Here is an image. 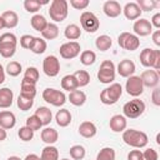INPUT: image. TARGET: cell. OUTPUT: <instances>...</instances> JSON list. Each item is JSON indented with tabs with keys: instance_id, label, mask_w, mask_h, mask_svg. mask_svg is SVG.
<instances>
[{
	"instance_id": "obj_1",
	"label": "cell",
	"mask_w": 160,
	"mask_h": 160,
	"mask_svg": "<svg viewBox=\"0 0 160 160\" xmlns=\"http://www.w3.org/2000/svg\"><path fill=\"white\" fill-rule=\"evenodd\" d=\"M122 140L126 145L135 148V149H141L145 148L149 142V138L144 131L135 130V129H128L122 131Z\"/></svg>"
},
{
	"instance_id": "obj_2",
	"label": "cell",
	"mask_w": 160,
	"mask_h": 160,
	"mask_svg": "<svg viewBox=\"0 0 160 160\" xmlns=\"http://www.w3.org/2000/svg\"><path fill=\"white\" fill-rule=\"evenodd\" d=\"M69 14V2L66 0H52L49 8L50 19L55 22H61Z\"/></svg>"
},
{
	"instance_id": "obj_3",
	"label": "cell",
	"mask_w": 160,
	"mask_h": 160,
	"mask_svg": "<svg viewBox=\"0 0 160 160\" xmlns=\"http://www.w3.org/2000/svg\"><path fill=\"white\" fill-rule=\"evenodd\" d=\"M122 94V88L119 82H112L100 92V101L104 105H114Z\"/></svg>"
},
{
	"instance_id": "obj_4",
	"label": "cell",
	"mask_w": 160,
	"mask_h": 160,
	"mask_svg": "<svg viewBox=\"0 0 160 160\" xmlns=\"http://www.w3.org/2000/svg\"><path fill=\"white\" fill-rule=\"evenodd\" d=\"M144 111H145V102L136 98L125 102L122 106L124 116L129 118V119H136V118L141 116L144 114Z\"/></svg>"
},
{
	"instance_id": "obj_5",
	"label": "cell",
	"mask_w": 160,
	"mask_h": 160,
	"mask_svg": "<svg viewBox=\"0 0 160 160\" xmlns=\"http://www.w3.org/2000/svg\"><path fill=\"white\" fill-rule=\"evenodd\" d=\"M98 79L102 84H111L115 80V65L111 60H104L100 64Z\"/></svg>"
},
{
	"instance_id": "obj_6",
	"label": "cell",
	"mask_w": 160,
	"mask_h": 160,
	"mask_svg": "<svg viewBox=\"0 0 160 160\" xmlns=\"http://www.w3.org/2000/svg\"><path fill=\"white\" fill-rule=\"evenodd\" d=\"M42 99L52 105V106H62L65 102H66V95L64 94V91H60V90H56V89H52V88H46L44 91H42Z\"/></svg>"
},
{
	"instance_id": "obj_7",
	"label": "cell",
	"mask_w": 160,
	"mask_h": 160,
	"mask_svg": "<svg viewBox=\"0 0 160 160\" xmlns=\"http://www.w3.org/2000/svg\"><path fill=\"white\" fill-rule=\"evenodd\" d=\"M80 24L82 26V29L90 34L95 32L99 30L100 28V20L98 19V16L91 12V11H84L80 15Z\"/></svg>"
},
{
	"instance_id": "obj_8",
	"label": "cell",
	"mask_w": 160,
	"mask_h": 160,
	"mask_svg": "<svg viewBox=\"0 0 160 160\" xmlns=\"http://www.w3.org/2000/svg\"><path fill=\"white\" fill-rule=\"evenodd\" d=\"M118 44L120 48L129 50V51H134L138 50L140 46V39L135 35V34H130V32H121L118 38Z\"/></svg>"
},
{
	"instance_id": "obj_9",
	"label": "cell",
	"mask_w": 160,
	"mask_h": 160,
	"mask_svg": "<svg viewBox=\"0 0 160 160\" xmlns=\"http://www.w3.org/2000/svg\"><path fill=\"white\" fill-rule=\"evenodd\" d=\"M125 90L130 96H134V98L140 96L144 91V85H142L140 76L132 75V76L128 78L126 84H125Z\"/></svg>"
},
{
	"instance_id": "obj_10",
	"label": "cell",
	"mask_w": 160,
	"mask_h": 160,
	"mask_svg": "<svg viewBox=\"0 0 160 160\" xmlns=\"http://www.w3.org/2000/svg\"><path fill=\"white\" fill-rule=\"evenodd\" d=\"M42 70L45 75L54 78L60 72V61L55 55H48L42 61Z\"/></svg>"
},
{
	"instance_id": "obj_11",
	"label": "cell",
	"mask_w": 160,
	"mask_h": 160,
	"mask_svg": "<svg viewBox=\"0 0 160 160\" xmlns=\"http://www.w3.org/2000/svg\"><path fill=\"white\" fill-rule=\"evenodd\" d=\"M80 50H81V48H80V44L78 41H69V42H65L60 46L59 52H60V56L62 59L70 60V59L76 58L80 54Z\"/></svg>"
},
{
	"instance_id": "obj_12",
	"label": "cell",
	"mask_w": 160,
	"mask_h": 160,
	"mask_svg": "<svg viewBox=\"0 0 160 160\" xmlns=\"http://www.w3.org/2000/svg\"><path fill=\"white\" fill-rule=\"evenodd\" d=\"M132 30L138 38L139 36H148L152 32V26L148 19H138L134 22Z\"/></svg>"
},
{
	"instance_id": "obj_13",
	"label": "cell",
	"mask_w": 160,
	"mask_h": 160,
	"mask_svg": "<svg viewBox=\"0 0 160 160\" xmlns=\"http://www.w3.org/2000/svg\"><path fill=\"white\" fill-rule=\"evenodd\" d=\"M140 79L142 81V85L144 88H156L159 85V72L155 71V70H145L141 72L140 75Z\"/></svg>"
},
{
	"instance_id": "obj_14",
	"label": "cell",
	"mask_w": 160,
	"mask_h": 160,
	"mask_svg": "<svg viewBox=\"0 0 160 160\" xmlns=\"http://www.w3.org/2000/svg\"><path fill=\"white\" fill-rule=\"evenodd\" d=\"M102 11L109 18H118L122 12V8H121L120 2H118L115 0H108L102 5Z\"/></svg>"
},
{
	"instance_id": "obj_15",
	"label": "cell",
	"mask_w": 160,
	"mask_h": 160,
	"mask_svg": "<svg viewBox=\"0 0 160 160\" xmlns=\"http://www.w3.org/2000/svg\"><path fill=\"white\" fill-rule=\"evenodd\" d=\"M135 70H136V66H135L134 61L130 60V59H124L118 65V72L122 78H130V76H132L134 72H135Z\"/></svg>"
},
{
	"instance_id": "obj_16",
	"label": "cell",
	"mask_w": 160,
	"mask_h": 160,
	"mask_svg": "<svg viewBox=\"0 0 160 160\" xmlns=\"http://www.w3.org/2000/svg\"><path fill=\"white\" fill-rule=\"evenodd\" d=\"M109 126L114 132H121V131L126 130V126H128L126 118L124 115L116 114V115L111 116V119L109 121Z\"/></svg>"
},
{
	"instance_id": "obj_17",
	"label": "cell",
	"mask_w": 160,
	"mask_h": 160,
	"mask_svg": "<svg viewBox=\"0 0 160 160\" xmlns=\"http://www.w3.org/2000/svg\"><path fill=\"white\" fill-rule=\"evenodd\" d=\"M15 124H16V118L14 112L9 110L0 111V128H2L4 130H10L15 126Z\"/></svg>"
},
{
	"instance_id": "obj_18",
	"label": "cell",
	"mask_w": 160,
	"mask_h": 160,
	"mask_svg": "<svg viewBox=\"0 0 160 160\" xmlns=\"http://www.w3.org/2000/svg\"><path fill=\"white\" fill-rule=\"evenodd\" d=\"M122 12L128 20H138L140 19V15L142 11L140 10L136 2H126L122 9Z\"/></svg>"
},
{
	"instance_id": "obj_19",
	"label": "cell",
	"mask_w": 160,
	"mask_h": 160,
	"mask_svg": "<svg viewBox=\"0 0 160 160\" xmlns=\"http://www.w3.org/2000/svg\"><path fill=\"white\" fill-rule=\"evenodd\" d=\"M96 125L91 121H82L79 125V134L85 139H91L96 135Z\"/></svg>"
},
{
	"instance_id": "obj_20",
	"label": "cell",
	"mask_w": 160,
	"mask_h": 160,
	"mask_svg": "<svg viewBox=\"0 0 160 160\" xmlns=\"http://www.w3.org/2000/svg\"><path fill=\"white\" fill-rule=\"evenodd\" d=\"M14 100V92L9 88H1L0 89V108L6 109L12 105Z\"/></svg>"
},
{
	"instance_id": "obj_21",
	"label": "cell",
	"mask_w": 160,
	"mask_h": 160,
	"mask_svg": "<svg viewBox=\"0 0 160 160\" xmlns=\"http://www.w3.org/2000/svg\"><path fill=\"white\" fill-rule=\"evenodd\" d=\"M20 95L29 98V99H35L36 96V84H32L25 79L21 80V88H20Z\"/></svg>"
},
{
	"instance_id": "obj_22",
	"label": "cell",
	"mask_w": 160,
	"mask_h": 160,
	"mask_svg": "<svg viewBox=\"0 0 160 160\" xmlns=\"http://www.w3.org/2000/svg\"><path fill=\"white\" fill-rule=\"evenodd\" d=\"M1 18L4 20V24H5V28L6 29H14L18 22H19V16L15 11L12 10H8V11H4L1 14Z\"/></svg>"
},
{
	"instance_id": "obj_23",
	"label": "cell",
	"mask_w": 160,
	"mask_h": 160,
	"mask_svg": "<svg viewBox=\"0 0 160 160\" xmlns=\"http://www.w3.org/2000/svg\"><path fill=\"white\" fill-rule=\"evenodd\" d=\"M40 136H41V140H42L45 144H48V145L55 144V142L58 141V139H59L58 131H56L55 129H52V128H45L44 130H41Z\"/></svg>"
},
{
	"instance_id": "obj_24",
	"label": "cell",
	"mask_w": 160,
	"mask_h": 160,
	"mask_svg": "<svg viewBox=\"0 0 160 160\" xmlns=\"http://www.w3.org/2000/svg\"><path fill=\"white\" fill-rule=\"evenodd\" d=\"M55 120L60 128H66L71 122V112L68 109H60L55 115Z\"/></svg>"
},
{
	"instance_id": "obj_25",
	"label": "cell",
	"mask_w": 160,
	"mask_h": 160,
	"mask_svg": "<svg viewBox=\"0 0 160 160\" xmlns=\"http://www.w3.org/2000/svg\"><path fill=\"white\" fill-rule=\"evenodd\" d=\"M34 115H36V116L39 118V120L41 121L42 125H49V124L51 122V120H52V112H51V110H50L49 108H46V106H40V108H38V109L35 110V114H34Z\"/></svg>"
},
{
	"instance_id": "obj_26",
	"label": "cell",
	"mask_w": 160,
	"mask_h": 160,
	"mask_svg": "<svg viewBox=\"0 0 160 160\" xmlns=\"http://www.w3.org/2000/svg\"><path fill=\"white\" fill-rule=\"evenodd\" d=\"M154 58H155V50L152 49L146 48L140 52V62L145 68H152Z\"/></svg>"
},
{
	"instance_id": "obj_27",
	"label": "cell",
	"mask_w": 160,
	"mask_h": 160,
	"mask_svg": "<svg viewBox=\"0 0 160 160\" xmlns=\"http://www.w3.org/2000/svg\"><path fill=\"white\" fill-rule=\"evenodd\" d=\"M69 101L74 105V106H82L86 101V95L84 91L81 90H74V91H70L69 94Z\"/></svg>"
},
{
	"instance_id": "obj_28",
	"label": "cell",
	"mask_w": 160,
	"mask_h": 160,
	"mask_svg": "<svg viewBox=\"0 0 160 160\" xmlns=\"http://www.w3.org/2000/svg\"><path fill=\"white\" fill-rule=\"evenodd\" d=\"M40 160H59V150L54 145H46L40 155Z\"/></svg>"
},
{
	"instance_id": "obj_29",
	"label": "cell",
	"mask_w": 160,
	"mask_h": 160,
	"mask_svg": "<svg viewBox=\"0 0 160 160\" xmlns=\"http://www.w3.org/2000/svg\"><path fill=\"white\" fill-rule=\"evenodd\" d=\"M41 35H42V39H46V40H54L59 36V28L56 24L54 22H48L46 28L41 31Z\"/></svg>"
},
{
	"instance_id": "obj_30",
	"label": "cell",
	"mask_w": 160,
	"mask_h": 160,
	"mask_svg": "<svg viewBox=\"0 0 160 160\" xmlns=\"http://www.w3.org/2000/svg\"><path fill=\"white\" fill-rule=\"evenodd\" d=\"M64 35L68 40H78L81 36V29L76 24H69L64 30Z\"/></svg>"
},
{
	"instance_id": "obj_31",
	"label": "cell",
	"mask_w": 160,
	"mask_h": 160,
	"mask_svg": "<svg viewBox=\"0 0 160 160\" xmlns=\"http://www.w3.org/2000/svg\"><path fill=\"white\" fill-rule=\"evenodd\" d=\"M30 24H31V26H32V29L34 30H36V31H42L45 28H46V25H48V20L45 19V16L44 15H40V14H35L31 19H30Z\"/></svg>"
},
{
	"instance_id": "obj_32",
	"label": "cell",
	"mask_w": 160,
	"mask_h": 160,
	"mask_svg": "<svg viewBox=\"0 0 160 160\" xmlns=\"http://www.w3.org/2000/svg\"><path fill=\"white\" fill-rule=\"evenodd\" d=\"M111 45H112V40H111V38L108 36V35H100V36H98L96 40H95V46H96V49L100 50V51H106V50H109V49L111 48Z\"/></svg>"
},
{
	"instance_id": "obj_33",
	"label": "cell",
	"mask_w": 160,
	"mask_h": 160,
	"mask_svg": "<svg viewBox=\"0 0 160 160\" xmlns=\"http://www.w3.org/2000/svg\"><path fill=\"white\" fill-rule=\"evenodd\" d=\"M61 88H62L64 90H68L69 92H70V91H74V90H76V89L79 88L78 81H76V79L74 78L72 74L65 75V76L61 79Z\"/></svg>"
},
{
	"instance_id": "obj_34",
	"label": "cell",
	"mask_w": 160,
	"mask_h": 160,
	"mask_svg": "<svg viewBox=\"0 0 160 160\" xmlns=\"http://www.w3.org/2000/svg\"><path fill=\"white\" fill-rule=\"evenodd\" d=\"M72 75H74V78L76 79L79 88L86 86V85L90 82V75H89V72H88L86 70H76Z\"/></svg>"
},
{
	"instance_id": "obj_35",
	"label": "cell",
	"mask_w": 160,
	"mask_h": 160,
	"mask_svg": "<svg viewBox=\"0 0 160 160\" xmlns=\"http://www.w3.org/2000/svg\"><path fill=\"white\" fill-rule=\"evenodd\" d=\"M96 60V54L91 50H84L81 54H80V62L85 66H90L95 62Z\"/></svg>"
},
{
	"instance_id": "obj_36",
	"label": "cell",
	"mask_w": 160,
	"mask_h": 160,
	"mask_svg": "<svg viewBox=\"0 0 160 160\" xmlns=\"http://www.w3.org/2000/svg\"><path fill=\"white\" fill-rule=\"evenodd\" d=\"M46 46H48V45H46V41H45L42 38H35L30 50H31L34 54H36V55H40V54L45 52V50H46Z\"/></svg>"
},
{
	"instance_id": "obj_37",
	"label": "cell",
	"mask_w": 160,
	"mask_h": 160,
	"mask_svg": "<svg viewBox=\"0 0 160 160\" xmlns=\"http://www.w3.org/2000/svg\"><path fill=\"white\" fill-rule=\"evenodd\" d=\"M39 78H40V74L35 66H29L24 72V79L32 84H36L39 81Z\"/></svg>"
},
{
	"instance_id": "obj_38",
	"label": "cell",
	"mask_w": 160,
	"mask_h": 160,
	"mask_svg": "<svg viewBox=\"0 0 160 160\" xmlns=\"http://www.w3.org/2000/svg\"><path fill=\"white\" fill-rule=\"evenodd\" d=\"M16 52V44H0V55L2 58H12Z\"/></svg>"
},
{
	"instance_id": "obj_39",
	"label": "cell",
	"mask_w": 160,
	"mask_h": 160,
	"mask_svg": "<svg viewBox=\"0 0 160 160\" xmlns=\"http://www.w3.org/2000/svg\"><path fill=\"white\" fill-rule=\"evenodd\" d=\"M70 152V156L74 159V160H82L85 158V154H86V150L82 145H72L69 150Z\"/></svg>"
},
{
	"instance_id": "obj_40",
	"label": "cell",
	"mask_w": 160,
	"mask_h": 160,
	"mask_svg": "<svg viewBox=\"0 0 160 160\" xmlns=\"http://www.w3.org/2000/svg\"><path fill=\"white\" fill-rule=\"evenodd\" d=\"M115 150L112 148H102L99 152H98V156H96V160H115Z\"/></svg>"
},
{
	"instance_id": "obj_41",
	"label": "cell",
	"mask_w": 160,
	"mask_h": 160,
	"mask_svg": "<svg viewBox=\"0 0 160 160\" xmlns=\"http://www.w3.org/2000/svg\"><path fill=\"white\" fill-rule=\"evenodd\" d=\"M42 4H46V2H40L38 0H25L24 1V8L28 12H31V14H35L40 10L41 5Z\"/></svg>"
},
{
	"instance_id": "obj_42",
	"label": "cell",
	"mask_w": 160,
	"mask_h": 160,
	"mask_svg": "<svg viewBox=\"0 0 160 160\" xmlns=\"http://www.w3.org/2000/svg\"><path fill=\"white\" fill-rule=\"evenodd\" d=\"M16 102H18V108H19L20 110L28 111V110H30V109L32 108V105H34V99H29V98H25V96H22V95H19Z\"/></svg>"
},
{
	"instance_id": "obj_43",
	"label": "cell",
	"mask_w": 160,
	"mask_h": 160,
	"mask_svg": "<svg viewBox=\"0 0 160 160\" xmlns=\"http://www.w3.org/2000/svg\"><path fill=\"white\" fill-rule=\"evenodd\" d=\"M136 4L141 11H150V10H154L155 8L160 6V4L154 0H138Z\"/></svg>"
},
{
	"instance_id": "obj_44",
	"label": "cell",
	"mask_w": 160,
	"mask_h": 160,
	"mask_svg": "<svg viewBox=\"0 0 160 160\" xmlns=\"http://www.w3.org/2000/svg\"><path fill=\"white\" fill-rule=\"evenodd\" d=\"M5 71H6L10 76H14V78H15V76L20 75V72H21V64L18 62V61H10V62L6 65Z\"/></svg>"
},
{
	"instance_id": "obj_45",
	"label": "cell",
	"mask_w": 160,
	"mask_h": 160,
	"mask_svg": "<svg viewBox=\"0 0 160 160\" xmlns=\"http://www.w3.org/2000/svg\"><path fill=\"white\" fill-rule=\"evenodd\" d=\"M34 132H35V131H32L30 128H28V126L25 125V126H22V128L19 129L18 135H19L20 140H22V141H30V140H32V138H34Z\"/></svg>"
},
{
	"instance_id": "obj_46",
	"label": "cell",
	"mask_w": 160,
	"mask_h": 160,
	"mask_svg": "<svg viewBox=\"0 0 160 160\" xmlns=\"http://www.w3.org/2000/svg\"><path fill=\"white\" fill-rule=\"evenodd\" d=\"M26 126L30 128L32 131H36V130H40L42 124H41V121L39 120V118L36 115H31L26 119Z\"/></svg>"
},
{
	"instance_id": "obj_47",
	"label": "cell",
	"mask_w": 160,
	"mask_h": 160,
	"mask_svg": "<svg viewBox=\"0 0 160 160\" xmlns=\"http://www.w3.org/2000/svg\"><path fill=\"white\" fill-rule=\"evenodd\" d=\"M34 39H35V36H32V35H30V34H25V35H22L21 38H20V46L22 48V49H31V45H32V42H34Z\"/></svg>"
},
{
	"instance_id": "obj_48",
	"label": "cell",
	"mask_w": 160,
	"mask_h": 160,
	"mask_svg": "<svg viewBox=\"0 0 160 160\" xmlns=\"http://www.w3.org/2000/svg\"><path fill=\"white\" fill-rule=\"evenodd\" d=\"M0 44H18V39L11 32H5L0 36Z\"/></svg>"
},
{
	"instance_id": "obj_49",
	"label": "cell",
	"mask_w": 160,
	"mask_h": 160,
	"mask_svg": "<svg viewBox=\"0 0 160 160\" xmlns=\"http://www.w3.org/2000/svg\"><path fill=\"white\" fill-rule=\"evenodd\" d=\"M89 0H70V5L76 10H84L89 6Z\"/></svg>"
},
{
	"instance_id": "obj_50",
	"label": "cell",
	"mask_w": 160,
	"mask_h": 160,
	"mask_svg": "<svg viewBox=\"0 0 160 160\" xmlns=\"http://www.w3.org/2000/svg\"><path fill=\"white\" fill-rule=\"evenodd\" d=\"M159 159V155L156 152V150L154 149H146L142 151V160H158Z\"/></svg>"
},
{
	"instance_id": "obj_51",
	"label": "cell",
	"mask_w": 160,
	"mask_h": 160,
	"mask_svg": "<svg viewBox=\"0 0 160 160\" xmlns=\"http://www.w3.org/2000/svg\"><path fill=\"white\" fill-rule=\"evenodd\" d=\"M128 160H142V151H140V150H131L128 154Z\"/></svg>"
},
{
	"instance_id": "obj_52",
	"label": "cell",
	"mask_w": 160,
	"mask_h": 160,
	"mask_svg": "<svg viewBox=\"0 0 160 160\" xmlns=\"http://www.w3.org/2000/svg\"><path fill=\"white\" fill-rule=\"evenodd\" d=\"M151 100H152L154 105L160 106V90H159V88H154L152 95H151Z\"/></svg>"
},
{
	"instance_id": "obj_53",
	"label": "cell",
	"mask_w": 160,
	"mask_h": 160,
	"mask_svg": "<svg viewBox=\"0 0 160 160\" xmlns=\"http://www.w3.org/2000/svg\"><path fill=\"white\" fill-rule=\"evenodd\" d=\"M152 70H160V50H155V58L152 62Z\"/></svg>"
},
{
	"instance_id": "obj_54",
	"label": "cell",
	"mask_w": 160,
	"mask_h": 160,
	"mask_svg": "<svg viewBox=\"0 0 160 160\" xmlns=\"http://www.w3.org/2000/svg\"><path fill=\"white\" fill-rule=\"evenodd\" d=\"M150 24H151V26H155L156 29H160V12H156V14L151 18Z\"/></svg>"
},
{
	"instance_id": "obj_55",
	"label": "cell",
	"mask_w": 160,
	"mask_h": 160,
	"mask_svg": "<svg viewBox=\"0 0 160 160\" xmlns=\"http://www.w3.org/2000/svg\"><path fill=\"white\" fill-rule=\"evenodd\" d=\"M152 41L156 46H160V30H155L152 32Z\"/></svg>"
},
{
	"instance_id": "obj_56",
	"label": "cell",
	"mask_w": 160,
	"mask_h": 160,
	"mask_svg": "<svg viewBox=\"0 0 160 160\" xmlns=\"http://www.w3.org/2000/svg\"><path fill=\"white\" fill-rule=\"evenodd\" d=\"M4 81H5V69L0 64V84H2Z\"/></svg>"
},
{
	"instance_id": "obj_57",
	"label": "cell",
	"mask_w": 160,
	"mask_h": 160,
	"mask_svg": "<svg viewBox=\"0 0 160 160\" xmlns=\"http://www.w3.org/2000/svg\"><path fill=\"white\" fill-rule=\"evenodd\" d=\"M24 160H40V156H38L36 154H29L25 156Z\"/></svg>"
},
{
	"instance_id": "obj_58",
	"label": "cell",
	"mask_w": 160,
	"mask_h": 160,
	"mask_svg": "<svg viewBox=\"0 0 160 160\" xmlns=\"http://www.w3.org/2000/svg\"><path fill=\"white\" fill-rule=\"evenodd\" d=\"M8 134H6V130H4L2 128H0V141H4L6 139Z\"/></svg>"
},
{
	"instance_id": "obj_59",
	"label": "cell",
	"mask_w": 160,
	"mask_h": 160,
	"mask_svg": "<svg viewBox=\"0 0 160 160\" xmlns=\"http://www.w3.org/2000/svg\"><path fill=\"white\" fill-rule=\"evenodd\" d=\"M4 28H5V24H4V20H2V18H1V15H0V30L4 29Z\"/></svg>"
},
{
	"instance_id": "obj_60",
	"label": "cell",
	"mask_w": 160,
	"mask_h": 160,
	"mask_svg": "<svg viewBox=\"0 0 160 160\" xmlns=\"http://www.w3.org/2000/svg\"><path fill=\"white\" fill-rule=\"evenodd\" d=\"M8 160H21L19 156H15V155H12V156H9L8 158Z\"/></svg>"
},
{
	"instance_id": "obj_61",
	"label": "cell",
	"mask_w": 160,
	"mask_h": 160,
	"mask_svg": "<svg viewBox=\"0 0 160 160\" xmlns=\"http://www.w3.org/2000/svg\"><path fill=\"white\" fill-rule=\"evenodd\" d=\"M61 160H70V159H66V158H65V159H61Z\"/></svg>"
}]
</instances>
